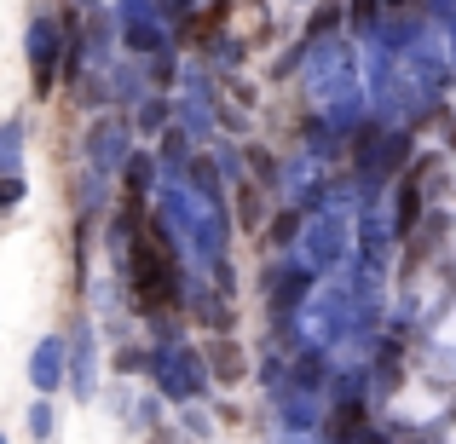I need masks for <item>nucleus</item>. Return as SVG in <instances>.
Wrapping results in <instances>:
<instances>
[{"label": "nucleus", "instance_id": "nucleus-1", "mask_svg": "<svg viewBox=\"0 0 456 444\" xmlns=\"http://www.w3.org/2000/svg\"><path fill=\"white\" fill-rule=\"evenodd\" d=\"M139 295H145L151 306H162V300L174 295V260L156 243H139Z\"/></svg>", "mask_w": 456, "mask_h": 444}]
</instances>
